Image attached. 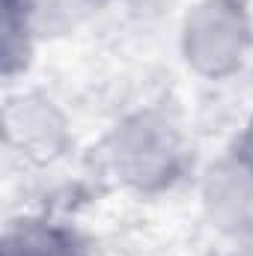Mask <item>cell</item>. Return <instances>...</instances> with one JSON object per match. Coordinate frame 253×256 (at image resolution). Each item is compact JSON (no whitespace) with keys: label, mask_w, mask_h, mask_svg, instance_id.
I'll return each instance as SVG.
<instances>
[{"label":"cell","mask_w":253,"mask_h":256,"mask_svg":"<svg viewBox=\"0 0 253 256\" xmlns=\"http://www.w3.org/2000/svg\"><path fill=\"white\" fill-rule=\"evenodd\" d=\"M244 21L226 3H206L188 21V57L208 74L230 72L244 51Z\"/></svg>","instance_id":"obj_1"},{"label":"cell","mask_w":253,"mask_h":256,"mask_svg":"<svg viewBox=\"0 0 253 256\" xmlns=\"http://www.w3.org/2000/svg\"><path fill=\"white\" fill-rule=\"evenodd\" d=\"M250 146H253V128H250Z\"/></svg>","instance_id":"obj_5"},{"label":"cell","mask_w":253,"mask_h":256,"mask_svg":"<svg viewBox=\"0 0 253 256\" xmlns=\"http://www.w3.org/2000/svg\"><path fill=\"white\" fill-rule=\"evenodd\" d=\"M212 218L230 232H253V173L236 164H224L212 170L208 185Z\"/></svg>","instance_id":"obj_2"},{"label":"cell","mask_w":253,"mask_h":256,"mask_svg":"<svg viewBox=\"0 0 253 256\" xmlns=\"http://www.w3.org/2000/svg\"><path fill=\"white\" fill-rule=\"evenodd\" d=\"M120 158L131 176L149 179L170 167L173 158V134L164 122L140 120L137 126H128L120 140Z\"/></svg>","instance_id":"obj_3"},{"label":"cell","mask_w":253,"mask_h":256,"mask_svg":"<svg viewBox=\"0 0 253 256\" xmlns=\"http://www.w3.org/2000/svg\"><path fill=\"white\" fill-rule=\"evenodd\" d=\"M6 256H72L66 242L51 230H21L6 242Z\"/></svg>","instance_id":"obj_4"}]
</instances>
